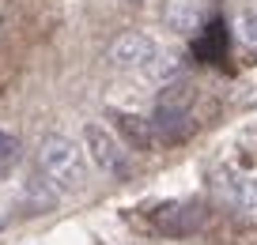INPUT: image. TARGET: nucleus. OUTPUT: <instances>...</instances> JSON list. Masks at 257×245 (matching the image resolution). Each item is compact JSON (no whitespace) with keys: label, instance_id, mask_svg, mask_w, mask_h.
<instances>
[{"label":"nucleus","instance_id":"1","mask_svg":"<svg viewBox=\"0 0 257 245\" xmlns=\"http://www.w3.org/2000/svg\"><path fill=\"white\" fill-rule=\"evenodd\" d=\"M38 174L46 177V185H53L57 192H76L87 181V158H83L80 143L68 136L53 132L38 143Z\"/></svg>","mask_w":257,"mask_h":245},{"label":"nucleus","instance_id":"2","mask_svg":"<svg viewBox=\"0 0 257 245\" xmlns=\"http://www.w3.org/2000/svg\"><path fill=\"white\" fill-rule=\"evenodd\" d=\"M83 143H87L91 162H95L106 177H117V181L128 177V170H133V166H128V151H125V143H121L110 128L87 125V128H83Z\"/></svg>","mask_w":257,"mask_h":245},{"label":"nucleus","instance_id":"3","mask_svg":"<svg viewBox=\"0 0 257 245\" xmlns=\"http://www.w3.org/2000/svg\"><path fill=\"white\" fill-rule=\"evenodd\" d=\"M159 57V46H155L152 34L144 31H125L117 34V38L110 42V49H106V61L113 64V68L121 72H148V64Z\"/></svg>","mask_w":257,"mask_h":245},{"label":"nucleus","instance_id":"4","mask_svg":"<svg viewBox=\"0 0 257 245\" xmlns=\"http://www.w3.org/2000/svg\"><path fill=\"white\" fill-rule=\"evenodd\" d=\"M212 189L231 211L257 215V174H238V170H216Z\"/></svg>","mask_w":257,"mask_h":245},{"label":"nucleus","instance_id":"5","mask_svg":"<svg viewBox=\"0 0 257 245\" xmlns=\"http://www.w3.org/2000/svg\"><path fill=\"white\" fill-rule=\"evenodd\" d=\"M152 222L167 237H189L204 226V207L201 204H163V207H155Z\"/></svg>","mask_w":257,"mask_h":245},{"label":"nucleus","instance_id":"6","mask_svg":"<svg viewBox=\"0 0 257 245\" xmlns=\"http://www.w3.org/2000/svg\"><path fill=\"white\" fill-rule=\"evenodd\" d=\"M152 125H155V136H159L163 143H178V140H185V136L193 132L189 110H185L182 102H174V98H163V102L155 106Z\"/></svg>","mask_w":257,"mask_h":245},{"label":"nucleus","instance_id":"7","mask_svg":"<svg viewBox=\"0 0 257 245\" xmlns=\"http://www.w3.org/2000/svg\"><path fill=\"white\" fill-rule=\"evenodd\" d=\"M163 23H167L174 34H197L201 31V8H197L193 0H167Z\"/></svg>","mask_w":257,"mask_h":245},{"label":"nucleus","instance_id":"8","mask_svg":"<svg viewBox=\"0 0 257 245\" xmlns=\"http://www.w3.org/2000/svg\"><path fill=\"white\" fill-rule=\"evenodd\" d=\"M117 128H121V136H125V143H128V147H137V151L155 147V140H159L152 121L133 117V113H117Z\"/></svg>","mask_w":257,"mask_h":245},{"label":"nucleus","instance_id":"9","mask_svg":"<svg viewBox=\"0 0 257 245\" xmlns=\"http://www.w3.org/2000/svg\"><path fill=\"white\" fill-rule=\"evenodd\" d=\"M19 158H23V143H19V136L0 132V177L12 174V170L19 166Z\"/></svg>","mask_w":257,"mask_h":245},{"label":"nucleus","instance_id":"10","mask_svg":"<svg viewBox=\"0 0 257 245\" xmlns=\"http://www.w3.org/2000/svg\"><path fill=\"white\" fill-rule=\"evenodd\" d=\"M234 38H238L246 49H253V53H257V8L238 16V23H234Z\"/></svg>","mask_w":257,"mask_h":245},{"label":"nucleus","instance_id":"11","mask_svg":"<svg viewBox=\"0 0 257 245\" xmlns=\"http://www.w3.org/2000/svg\"><path fill=\"white\" fill-rule=\"evenodd\" d=\"M174 72H178V57H174V53H159L152 64H148V76L159 79V83H163V79H170Z\"/></svg>","mask_w":257,"mask_h":245},{"label":"nucleus","instance_id":"12","mask_svg":"<svg viewBox=\"0 0 257 245\" xmlns=\"http://www.w3.org/2000/svg\"><path fill=\"white\" fill-rule=\"evenodd\" d=\"M253 4H257V0H253Z\"/></svg>","mask_w":257,"mask_h":245}]
</instances>
